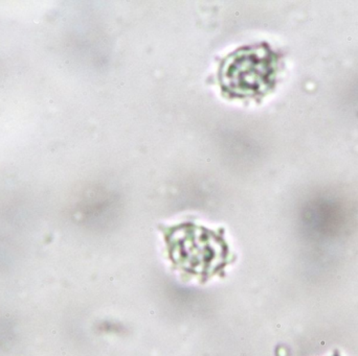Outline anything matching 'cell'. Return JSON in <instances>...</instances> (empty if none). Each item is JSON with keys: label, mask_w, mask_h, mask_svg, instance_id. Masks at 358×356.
<instances>
[{"label": "cell", "mask_w": 358, "mask_h": 356, "mask_svg": "<svg viewBox=\"0 0 358 356\" xmlns=\"http://www.w3.org/2000/svg\"><path fill=\"white\" fill-rule=\"evenodd\" d=\"M275 57L267 47H244L226 57L220 83L234 96H254L266 91L275 75Z\"/></svg>", "instance_id": "6da1fadb"}, {"label": "cell", "mask_w": 358, "mask_h": 356, "mask_svg": "<svg viewBox=\"0 0 358 356\" xmlns=\"http://www.w3.org/2000/svg\"><path fill=\"white\" fill-rule=\"evenodd\" d=\"M168 242L173 260L191 273H212L225 259V244L219 236L205 228L194 225L174 228Z\"/></svg>", "instance_id": "7a4b0ae2"}, {"label": "cell", "mask_w": 358, "mask_h": 356, "mask_svg": "<svg viewBox=\"0 0 358 356\" xmlns=\"http://www.w3.org/2000/svg\"><path fill=\"white\" fill-rule=\"evenodd\" d=\"M336 356H339V355H336Z\"/></svg>", "instance_id": "3957f363"}]
</instances>
